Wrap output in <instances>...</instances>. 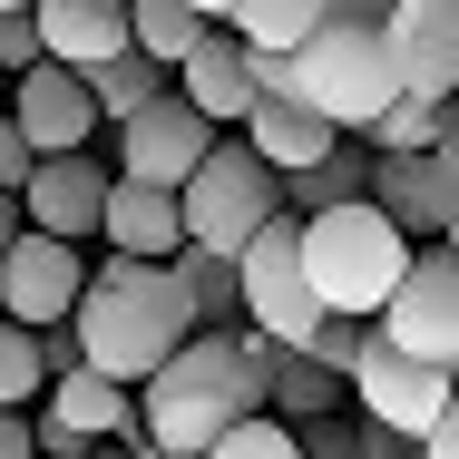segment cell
Segmentation results:
<instances>
[{"label": "cell", "instance_id": "8", "mask_svg": "<svg viewBox=\"0 0 459 459\" xmlns=\"http://www.w3.org/2000/svg\"><path fill=\"white\" fill-rule=\"evenodd\" d=\"M39 420H30V440L49 459H79L89 440H137V391L127 381H108V371L89 362H69V371H49V391L30 401Z\"/></svg>", "mask_w": 459, "mask_h": 459}, {"label": "cell", "instance_id": "27", "mask_svg": "<svg viewBox=\"0 0 459 459\" xmlns=\"http://www.w3.org/2000/svg\"><path fill=\"white\" fill-rule=\"evenodd\" d=\"M362 342H371V323H362V313H323V323H313L293 352H303L313 371H333V381H342V371L362 362Z\"/></svg>", "mask_w": 459, "mask_h": 459}, {"label": "cell", "instance_id": "5", "mask_svg": "<svg viewBox=\"0 0 459 459\" xmlns=\"http://www.w3.org/2000/svg\"><path fill=\"white\" fill-rule=\"evenodd\" d=\"M371 342H391V352H411V362L459 371V264L440 255V245H411L391 303L371 313Z\"/></svg>", "mask_w": 459, "mask_h": 459}, {"label": "cell", "instance_id": "37", "mask_svg": "<svg viewBox=\"0 0 459 459\" xmlns=\"http://www.w3.org/2000/svg\"><path fill=\"white\" fill-rule=\"evenodd\" d=\"M20 10H30V0H0V20H20Z\"/></svg>", "mask_w": 459, "mask_h": 459}, {"label": "cell", "instance_id": "2", "mask_svg": "<svg viewBox=\"0 0 459 459\" xmlns=\"http://www.w3.org/2000/svg\"><path fill=\"white\" fill-rule=\"evenodd\" d=\"M186 333H205L195 303H186V283L167 274V264H137V255H98L89 283H79V303H69V342H79V362L108 371V381H127V391L167 362Z\"/></svg>", "mask_w": 459, "mask_h": 459}, {"label": "cell", "instance_id": "23", "mask_svg": "<svg viewBox=\"0 0 459 459\" xmlns=\"http://www.w3.org/2000/svg\"><path fill=\"white\" fill-rule=\"evenodd\" d=\"M430 127H440V98H411V89H391L381 108H371L362 147H371V157H420V147H430Z\"/></svg>", "mask_w": 459, "mask_h": 459}, {"label": "cell", "instance_id": "32", "mask_svg": "<svg viewBox=\"0 0 459 459\" xmlns=\"http://www.w3.org/2000/svg\"><path fill=\"white\" fill-rule=\"evenodd\" d=\"M391 0H323V20H381Z\"/></svg>", "mask_w": 459, "mask_h": 459}, {"label": "cell", "instance_id": "38", "mask_svg": "<svg viewBox=\"0 0 459 459\" xmlns=\"http://www.w3.org/2000/svg\"><path fill=\"white\" fill-rule=\"evenodd\" d=\"M0 108H10V79H0Z\"/></svg>", "mask_w": 459, "mask_h": 459}, {"label": "cell", "instance_id": "19", "mask_svg": "<svg viewBox=\"0 0 459 459\" xmlns=\"http://www.w3.org/2000/svg\"><path fill=\"white\" fill-rule=\"evenodd\" d=\"M342 195H371V147H333L313 167L283 177V215H313V205H342Z\"/></svg>", "mask_w": 459, "mask_h": 459}, {"label": "cell", "instance_id": "35", "mask_svg": "<svg viewBox=\"0 0 459 459\" xmlns=\"http://www.w3.org/2000/svg\"><path fill=\"white\" fill-rule=\"evenodd\" d=\"M127 450H137V440H89L79 459H127Z\"/></svg>", "mask_w": 459, "mask_h": 459}, {"label": "cell", "instance_id": "22", "mask_svg": "<svg viewBox=\"0 0 459 459\" xmlns=\"http://www.w3.org/2000/svg\"><path fill=\"white\" fill-rule=\"evenodd\" d=\"M195 30H215V20H195L186 0H127V49H147L157 69H177L195 49Z\"/></svg>", "mask_w": 459, "mask_h": 459}, {"label": "cell", "instance_id": "10", "mask_svg": "<svg viewBox=\"0 0 459 459\" xmlns=\"http://www.w3.org/2000/svg\"><path fill=\"white\" fill-rule=\"evenodd\" d=\"M79 283H89V245H59V235H30L20 225L10 255H0V323L49 333V323H69Z\"/></svg>", "mask_w": 459, "mask_h": 459}, {"label": "cell", "instance_id": "3", "mask_svg": "<svg viewBox=\"0 0 459 459\" xmlns=\"http://www.w3.org/2000/svg\"><path fill=\"white\" fill-rule=\"evenodd\" d=\"M293 255H303V283H313V303L323 313H381L391 303V283L411 264V235L371 205V195H342V205H313V215H293Z\"/></svg>", "mask_w": 459, "mask_h": 459}, {"label": "cell", "instance_id": "34", "mask_svg": "<svg viewBox=\"0 0 459 459\" xmlns=\"http://www.w3.org/2000/svg\"><path fill=\"white\" fill-rule=\"evenodd\" d=\"M430 245H440V255H450V264H459V205H450V225H440V235H430Z\"/></svg>", "mask_w": 459, "mask_h": 459}, {"label": "cell", "instance_id": "25", "mask_svg": "<svg viewBox=\"0 0 459 459\" xmlns=\"http://www.w3.org/2000/svg\"><path fill=\"white\" fill-rule=\"evenodd\" d=\"M195 459H303V440H293V420H274V411H245L235 430H215Z\"/></svg>", "mask_w": 459, "mask_h": 459}, {"label": "cell", "instance_id": "39", "mask_svg": "<svg viewBox=\"0 0 459 459\" xmlns=\"http://www.w3.org/2000/svg\"><path fill=\"white\" fill-rule=\"evenodd\" d=\"M411 459H420V450H411Z\"/></svg>", "mask_w": 459, "mask_h": 459}, {"label": "cell", "instance_id": "21", "mask_svg": "<svg viewBox=\"0 0 459 459\" xmlns=\"http://www.w3.org/2000/svg\"><path fill=\"white\" fill-rule=\"evenodd\" d=\"M89 79V98H98V127H117V117H137L147 98L167 89V69L147 59V49H117V59H98V69H79Z\"/></svg>", "mask_w": 459, "mask_h": 459}, {"label": "cell", "instance_id": "28", "mask_svg": "<svg viewBox=\"0 0 459 459\" xmlns=\"http://www.w3.org/2000/svg\"><path fill=\"white\" fill-rule=\"evenodd\" d=\"M30 167H39V147H30V137L10 127V108H0V195H20V186H30Z\"/></svg>", "mask_w": 459, "mask_h": 459}, {"label": "cell", "instance_id": "20", "mask_svg": "<svg viewBox=\"0 0 459 459\" xmlns=\"http://www.w3.org/2000/svg\"><path fill=\"white\" fill-rule=\"evenodd\" d=\"M313 20H323V0H235V10H225V30H235L245 49H264V59L303 49V39H313Z\"/></svg>", "mask_w": 459, "mask_h": 459}, {"label": "cell", "instance_id": "13", "mask_svg": "<svg viewBox=\"0 0 459 459\" xmlns=\"http://www.w3.org/2000/svg\"><path fill=\"white\" fill-rule=\"evenodd\" d=\"M381 39H391V69L411 98H450L459 89V0H391L381 10Z\"/></svg>", "mask_w": 459, "mask_h": 459}, {"label": "cell", "instance_id": "30", "mask_svg": "<svg viewBox=\"0 0 459 459\" xmlns=\"http://www.w3.org/2000/svg\"><path fill=\"white\" fill-rule=\"evenodd\" d=\"M420 459H459V391H450V411L420 430Z\"/></svg>", "mask_w": 459, "mask_h": 459}, {"label": "cell", "instance_id": "6", "mask_svg": "<svg viewBox=\"0 0 459 459\" xmlns=\"http://www.w3.org/2000/svg\"><path fill=\"white\" fill-rule=\"evenodd\" d=\"M235 313H245L264 342H283V352L323 323V303H313V283H303V255H293V215H264V225L245 235V255H235Z\"/></svg>", "mask_w": 459, "mask_h": 459}, {"label": "cell", "instance_id": "9", "mask_svg": "<svg viewBox=\"0 0 459 459\" xmlns=\"http://www.w3.org/2000/svg\"><path fill=\"white\" fill-rule=\"evenodd\" d=\"M98 147H108V167H117V177H137V186H186V177H195V157L215 147V127H205L177 89H157L137 117H117Z\"/></svg>", "mask_w": 459, "mask_h": 459}, {"label": "cell", "instance_id": "31", "mask_svg": "<svg viewBox=\"0 0 459 459\" xmlns=\"http://www.w3.org/2000/svg\"><path fill=\"white\" fill-rule=\"evenodd\" d=\"M0 459H39V440H30V411H0Z\"/></svg>", "mask_w": 459, "mask_h": 459}, {"label": "cell", "instance_id": "36", "mask_svg": "<svg viewBox=\"0 0 459 459\" xmlns=\"http://www.w3.org/2000/svg\"><path fill=\"white\" fill-rule=\"evenodd\" d=\"M127 459H186V450H157V440H137V450H127Z\"/></svg>", "mask_w": 459, "mask_h": 459}, {"label": "cell", "instance_id": "40", "mask_svg": "<svg viewBox=\"0 0 459 459\" xmlns=\"http://www.w3.org/2000/svg\"><path fill=\"white\" fill-rule=\"evenodd\" d=\"M450 98H459V89H450Z\"/></svg>", "mask_w": 459, "mask_h": 459}, {"label": "cell", "instance_id": "18", "mask_svg": "<svg viewBox=\"0 0 459 459\" xmlns=\"http://www.w3.org/2000/svg\"><path fill=\"white\" fill-rule=\"evenodd\" d=\"M235 137H245V147H255L274 177H293V167H313V157H333V147H342V137H333L313 108H293V98H255Z\"/></svg>", "mask_w": 459, "mask_h": 459}, {"label": "cell", "instance_id": "24", "mask_svg": "<svg viewBox=\"0 0 459 459\" xmlns=\"http://www.w3.org/2000/svg\"><path fill=\"white\" fill-rule=\"evenodd\" d=\"M167 274L186 283L195 323H235V255H205V245H177V255H167Z\"/></svg>", "mask_w": 459, "mask_h": 459}, {"label": "cell", "instance_id": "1", "mask_svg": "<svg viewBox=\"0 0 459 459\" xmlns=\"http://www.w3.org/2000/svg\"><path fill=\"white\" fill-rule=\"evenodd\" d=\"M264 362H274V342L245 323H205V333H186L167 362L137 381V440H157V450H205L215 430H235L245 411H264Z\"/></svg>", "mask_w": 459, "mask_h": 459}, {"label": "cell", "instance_id": "4", "mask_svg": "<svg viewBox=\"0 0 459 459\" xmlns=\"http://www.w3.org/2000/svg\"><path fill=\"white\" fill-rule=\"evenodd\" d=\"M177 215H186V245H205V255H245V235L283 215V177L235 137V127H215V147L195 157V177L177 186Z\"/></svg>", "mask_w": 459, "mask_h": 459}, {"label": "cell", "instance_id": "11", "mask_svg": "<svg viewBox=\"0 0 459 459\" xmlns=\"http://www.w3.org/2000/svg\"><path fill=\"white\" fill-rule=\"evenodd\" d=\"M10 127L39 147V157H69V147H98L108 127H98V98L79 69H59V59H30L20 79H10Z\"/></svg>", "mask_w": 459, "mask_h": 459}, {"label": "cell", "instance_id": "33", "mask_svg": "<svg viewBox=\"0 0 459 459\" xmlns=\"http://www.w3.org/2000/svg\"><path fill=\"white\" fill-rule=\"evenodd\" d=\"M10 235H20V195H0V255H10Z\"/></svg>", "mask_w": 459, "mask_h": 459}, {"label": "cell", "instance_id": "16", "mask_svg": "<svg viewBox=\"0 0 459 459\" xmlns=\"http://www.w3.org/2000/svg\"><path fill=\"white\" fill-rule=\"evenodd\" d=\"M371 205L411 235V245H430L440 225H450V205H459V177L420 147V157H371Z\"/></svg>", "mask_w": 459, "mask_h": 459}, {"label": "cell", "instance_id": "14", "mask_svg": "<svg viewBox=\"0 0 459 459\" xmlns=\"http://www.w3.org/2000/svg\"><path fill=\"white\" fill-rule=\"evenodd\" d=\"M167 89L205 117V127H245V108H255V69H245V39L215 20V30H195V49H186L177 69H167Z\"/></svg>", "mask_w": 459, "mask_h": 459}, {"label": "cell", "instance_id": "7", "mask_svg": "<svg viewBox=\"0 0 459 459\" xmlns=\"http://www.w3.org/2000/svg\"><path fill=\"white\" fill-rule=\"evenodd\" d=\"M450 391H459V371L411 362V352H391V342H362V362L342 371V401H352V420L391 430V440H411V450H420V430L450 411Z\"/></svg>", "mask_w": 459, "mask_h": 459}, {"label": "cell", "instance_id": "26", "mask_svg": "<svg viewBox=\"0 0 459 459\" xmlns=\"http://www.w3.org/2000/svg\"><path fill=\"white\" fill-rule=\"evenodd\" d=\"M49 391V362H39V333L30 323H0V411H30Z\"/></svg>", "mask_w": 459, "mask_h": 459}, {"label": "cell", "instance_id": "12", "mask_svg": "<svg viewBox=\"0 0 459 459\" xmlns=\"http://www.w3.org/2000/svg\"><path fill=\"white\" fill-rule=\"evenodd\" d=\"M108 157L98 147H69V157H39L30 186H20V225L30 235H59V245H89L98 235V205H108Z\"/></svg>", "mask_w": 459, "mask_h": 459}, {"label": "cell", "instance_id": "17", "mask_svg": "<svg viewBox=\"0 0 459 459\" xmlns=\"http://www.w3.org/2000/svg\"><path fill=\"white\" fill-rule=\"evenodd\" d=\"M30 30H39V59L98 69L127 49V0H30Z\"/></svg>", "mask_w": 459, "mask_h": 459}, {"label": "cell", "instance_id": "15", "mask_svg": "<svg viewBox=\"0 0 459 459\" xmlns=\"http://www.w3.org/2000/svg\"><path fill=\"white\" fill-rule=\"evenodd\" d=\"M98 245H108V255H137V264H167V255L186 245L177 186H137V177H108V205H98Z\"/></svg>", "mask_w": 459, "mask_h": 459}, {"label": "cell", "instance_id": "29", "mask_svg": "<svg viewBox=\"0 0 459 459\" xmlns=\"http://www.w3.org/2000/svg\"><path fill=\"white\" fill-rule=\"evenodd\" d=\"M30 59H39V30H30V10H20V20H0V79H20Z\"/></svg>", "mask_w": 459, "mask_h": 459}]
</instances>
